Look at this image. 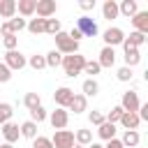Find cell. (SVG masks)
I'll use <instances>...</instances> for the list:
<instances>
[{"label": "cell", "mask_w": 148, "mask_h": 148, "mask_svg": "<svg viewBox=\"0 0 148 148\" xmlns=\"http://www.w3.org/2000/svg\"><path fill=\"white\" fill-rule=\"evenodd\" d=\"M130 21H132V25H134V30H136V32L148 35V12H136Z\"/></svg>", "instance_id": "cell-14"}, {"label": "cell", "mask_w": 148, "mask_h": 148, "mask_svg": "<svg viewBox=\"0 0 148 148\" xmlns=\"http://www.w3.org/2000/svg\"><path fill=\"white\" fill-rule=\"evenodd\" d=\"M116 76H118V81H123V83H125V81H132V69H130V67H120V69L116 72Z\"/></svg>", "instance_id": "cell-40"}, {"label": "cell", "mask_w": 148, "mask_h": 148, "mask_svg": "<svg viewBox=\"0 0 148 148\" xmlns=\"http://www.w3.org/2000/svg\"><path fill=\"white\" fill-rule=\"evenodd\" d=\"M44 32H49V35H58V32H60V18H46Z\"/></svg>", "instance_id": "cell-36"}, {"label": "cell", "mask_w": 148, "mask_h": 148, "mask_svg": "<svg viewBox=\"0 0 148 148\" xmlns=\"http://www.w3.org/2000/svg\"><path fill=\"white\" fill-rule=\"evenodd\" d=\"M44 60H46V67H58V65L62 62V56L53 49V51H49V53L44 56Z\"/></svg>", "instance_id": "cell-31"}, {"label": "cell", "mask_w": 148, "mask_h": 148, "mask_svg": "<svg viewBox=\"0 0 148 148\" xmlns=\"http://www.w3.org/2000/svg\"><path fill=\"white\" fill-rule=\"evenodd\" d=\"M67 35H69V39H74V42H79V39H81V37H83V35H81V32H79V30H76V28H72V30H69V32H67Z\"/></svg>", "instance_id": "cell-44"}, {"label": "cell", "mask_w": 148, "mask_h": 148, "mask_svg": "<svg viewBox=\"0 0 148 148\" xmlns=\"http://www.w3.org/2000/svg\"><path fill=\"white\" fill-rule=\"evenodd\" d=\"M102 39H104V44H106V46H111V49H113V46L123 44V39H125V32H123L120 28H109V30L104 32V37H102Z\"/></svg>", "instance_id": "cell-12"}, {"label": "cell", "mask_w": 148, "mask_h": 148, "mask_svg": "<svg viewBox=\"0 0 148 148\" xmlns=\"http://www.w3.org/2000/svg\"><path fill=\"white\" fill-rule=\"evenodd\" d=\"M35 7H37V0H18L16 2V12L21 16H32L35 14Z\"/></svg>", "instance_id": "cell-19"}, {"label": "cell", "mask_w": 148, "mask_h": 148, "mask_svg": "<svg viewBox=\"0 0 148 148\" xmlns=\"http://www.w3.org/2000/svg\"><path fill=\"white\" fill-rule=\"evenodd\" d=\"M12 72H16V69H23L28 62H25V56L21 53V51H7L5 53V60H2Z\"/></svg>", "instance_id": "cell-5"}, {"label": "cell", "mask_w": 148, "mask_h": 148, "mask_svg": "<svg viewBox=\"0 0 148 148\" xmlns=\"http://www.w3.org/2000/svg\"><path fill=\"white\" fill-rule=\"evenodd\" d=\"M72 148H83V146H79V143H74V146H72Z\"/></svg>", "instance_id": "cell-47"}, {"label": "cell", "mask_w": 148, "mask_h": 148, "mask_svg": "<svg viewBox=\"0 0 148 148\" xmlns=\"http://www.w3.org/2000/svg\"><path fill=\"white\" fill-rule=\"evenodd\" d=\"M0 148H14L12 143H0Z\"/></svg>", "instance_id": "cell-45"}, {"label": "cell", "mask_w": 148, "mask_h": 148, "mask_svg": "<svg viewBox=\"0 0 148 148\" xmlns=\"http://www.w3.org/2000/svg\"><path fill=\"white\" fill-rule=\"evenodd\" d=\"M136 12H139V5H136V0H123V2L118 5V14H123L125 18H132Z\"/></svg>", "instance_id": "cell-15"}, {"label": "cell", "mask_w": 148, "mask_h": 148, "mask_svg": "<svg viewBox=\"0 0 148 148\" xmlns=\"http://www.w3.org/2000/svg\"><path fill=\"white\" fill-rule=\"evenodd\" d=\"M81 90H83V97H86V99H88V97H95V95L99 92V83H97L95 79H86L83 86H81Z\"/></svg>", "instance_id": "cell-22"}, {"label": "cell", "mask_w": 148, "mask_h": 148, "mask_svg": "<svg viewBox=\"0 0 148 148\" xmlns=\"http://www.w3.org/2000/svg\"><path fill=\"white\" fill-rule=\"evenodd\" d=\"M0 39H2V35H0Z\"/></svg>", "instance_id": "cell-49"}, {"label": "cell", "mask_w": 148, "mask_h": 148, "mask_svg": "<svg viewBox=\"0 0 148 148\" xmlns=\"http://www.w3.org/2000/svg\"><path fill=\"white\" fill-rule=\"evenodd\" d=\"M72 97H74V90L67 88V86H60V88L53 92V102L58 104V109H67L69 102H72Z\"/></svg>", "instance_id": "cell-10"}, {"label": "cell", "mask_w": 148, "mask_h": 148, "mask_svg": "<svg viewBox=\"0 0 148 148\" xmlns=\"http://www.w3.org/2000/svg\"><path fill=\"white\" fill-rule=\"evenodd\" d=\"M74 143L88 148V146L92 143V132H90V130H76V134H74Z\"/></svg>", "instance_id": "cell-24"}, {"label": "cell", "mask_w": 148, "mask_h": 148, "mask_svg": "<svg viewBox=\"0 0 148 148\" xmlns=\"http://www.w3.org/2000/svg\"><path fill=\"white\" fill-rule=\"evenodd\" d=\"M97 65L104 69H111L113 65H116V49H111V46H104L102 51H99V60H97Z\"/></svg>", "instance_id": "cell-13"}, {"label": "cell", "mask_w": 148, "mask_h": 148, "mask_svg": "<svg viewBox=\"0 0 148 148\" xmlns=\"http://www.w3.org/2000/svg\"><path fill=\"white\" fill-rule=\"evenodd\" d=\"M0 143H2V136H0Z\"/></svg>", "instance_id": "cell-48"}, {"label": "cell", "mask_w": 148, "mask_h": 148, "mask_svg": "<svg viewBox=\"0 0 148 148\" xmlns=\"http://www.w3.org/2000/svg\"><path fill=\"white\" fill-rule=\"evenodd\" d=\"M99 72H102V67L97 65V60H86V65H83V74H90V79H95Z\"/></svg>", "instance_id": "cell-32"}, {"label": "cell", "mask_w": 148, "mask_h": 148, "mask_svg": "<svg viewBox=\"0 0 148 148\" xmlns=\"http://www.w3.org/2000/svg\"><path fill=\"white\" fill-rule=\"evenodd\" d=\"M0 136H2V143H16L18 141V136H21V132H18V125L16 123H5L2 127H0Z\"/></svg>", "instance_id": "cell-7"}, {"label": "cell", "mask_w": 148, "mask_h": 148, "mask_svg": "<svg viewBox=\"0 0 148 148\" xmlns=\"http://www.w3.org/2000/svg\"><path fill=\"white\" fill-rule=\"evenodd\" d=\"M88 148H102V146H99V143H95V141H92V143H90V146H88Z\"/></svg>", "instance_id": "cell-46"}, {"label": "cell", "mask_w": 148, "mask_h": 148, "mask_svg": "<svg viewBox=\"0 0 148 148\" xmlns=\"http://www.w3.org/2000/svg\"><path fill=\"white\" fill-rule=\"evenodd\" d=\"M118 123H120V125H123L125 130H136V127L141 125L139 116H136V113H127V111H125V113L120 116V120H118Z\"/></svg>", "instance_id": "cell-20"}, {"label": "cell", "mask_w": 148, "mask_h": 148, "mask_svg": "<svg viewBox=\"0 0 148 148\" xmlns=\"http://www.w3.org/2000/svg\"><path fill=\"white\" fill-rule=\"evenodd\" d=\"M62 69H65V76L74 79L83 72V65H86V58L81 53H72V56H62Z\"/></svg>", "instance_id": "cell-1"}, {"label": "cell", "mask_w": 148, "mask_h": 148, "mask_svg": "<svg viewBox=\"0 0 148 148\" xmlns=\"http://www.w3.org/2000/svg\"><path fill=\"white\" fill-rule=\"evenodd\" d=\"M18 132H21V136H25V139H35L37 136V123H32V120H25V123H21V127H18Z\"/></svg>", "instance_id": "cell-23"}, {"label": "cell", "mask_w": 148, "mask_h": 148, "mask_svg": "<svg viewBox=\"0 0 148 148\" xmlns=\"http://www.w3.org/2000/svg\"><path fill=\"white\" fill-rule=\"evenodd\" d=\"M88 120H90V125L99 127V125L104 123V113H102V111H90V113H88Z\"/></svg>", "instance_id": "cell-39"}, {"label": "cell", "mask_w": 148, "mask_h": 148, "mask_svg": "<svg viewBox=\"0 0 148 148\" xmlns=\"http://www.w3.org/2000/svg\"><path fill=\"white\" fill-rule=\"evenodd\" d=\"M53 39H56V51L60 53V56H72V53H79V42H74V39H69V35L67 32H58V35H53Z\"/></svg>", "instance_id": "cell-2"}, {"label": "cell", "mask_w": 148, "mask_h": 148, "mask_svg": "<svg viewBox=\"0 0 148 148\" xmlns=\"http://www.w3.org/2000/svg\"><path fill=\"white\" fill-rule=\"evenodd\" d=\"M97 136L102 139V141H111V139H116V125H111V123H102L99 127H97Z\"/></svg>", "instance_id": "cell-17"}, {"label": "cell", "mask_w": 148, "mask_h": 148, "mask_svg": "<svg viewBox=\"0 0 148 148\" xmlns=\"http://www.w3.org/2000/svg\"><path fill=\"white\" fill-rule=\"evenodd\" d=\"M56 9H58V5H56V0H37V7H35V14H37L39 18H51V16L56 14Z\"/></svg>", "instance_id": "cell-11"}, {"label": "cell", "mask_w": 148, "mask_h": 148, "mask_svg": "<svg viewBox=\"0 0 148 148\" xmlns=\"http://www.w3.org/2000/svg\"><path fill=\"white\" fill-rule=\"evenodd\" d=\"M0 16L14 18L16 16V0H0Z\"/></svg>", "instance_id": "cell-21"}, {"label": "cell", "mask_w": 148, "mask_h": 148, "mask_svg": "<svg viewBox=\"0 0 148 148\" xmlns=\"http://www.w3.org/2000/svg\"><path fill=\"white\" fill-rule=\"evenodd\" d=\"M139 141H141V136H139L136 130H125V134H123V139H120V143H123L125 148H136Z\"/></svg>", "instance_id": "cell-18"}, {"label": "cell", "mask_w": 148, "mask_h": 148, "mask_svg": "<svg viewBox=\"0 0 148 148\" xmlns=\"http://www.w3.org/2000/svg\"><path fill=\"white\" fill-rule=\"evenodd\" d=\"M86 109H88V99H86L83 95H76V92H74V97H72V102H69L67 111H74V113H83Z\"/></svg>", "instance_id": "cell-16"}, {"label": "cell", "mask_w": 148, "mask_h": 148, "mask_svg": "<svg viewBox=\"0 0 148 148\" xmlns=\"http://www.w3.org/2000/svg\"><path fill=\"white\" fill-rule=\"evenodd\" d=\"M79 7H81L83 12H90V9H95V0H81Z\"/></svg>", "instance_id": "cell-42"}, {"label": "cell", "mask_w": 148, "mask_h": 148, "mask_svg": "<svg viewBox=\"0 0 148 148\" xmlns=\"http://www.w3.org/2000/svg\"><path fill=\"white\" fill-rule=\"evenodd\" d=\"M83 37H95L97 32H99V28H97V23L90 18V16H79L76 18V25H74Z\"/></svg>", "instance_id": "cell-3"}, {"label": "cell", "mask_w": 148, "mask_h": 148, "mask_svg": "<svg viewBox=\"0 0 148 148\" xmlns=\"http://www.w3.org/2000/svg\"><path fill=\"white\" fill-rule=\"evenodd\" d=\"M44 25H46V18H30L28 23H25V28H28V32L30 35H39V32H44Z\"/></svg>", "instance_id": "cell-26"}, {"label": "cell", "mask_w": 148, "mask_h": 148, "mask_svg": "<svg viewBox=\"0 0 148 148\" xmlns=\"http://www.w3.org/2000/svg\"><path fill=\"white\" fill-rule=\"evenodd\" d=\"M9 79H12V69L5 62H0V83H7Z\"/></svg>", "instance_id": "cell-41"}, {"label": "cell", "mask_w": 148, "mask_h": 148, "mask_svg": "<svg viewBox=\"0 0 148 148\" xmlns=\"http://www.w3.org/2000/svg\"><path fill=\"white\" fill-rule=\"evenodd\" d=\"M46 118H49V113H46V109H44L42 104H39V106H35V109H30V120H32V123H37V125H39V123H44Z\"/></svg>", "instance_id": "cell-27"}, {"label": "cell", "mask_w": 148, "mask_h": 148, "mask_svg": "<svg viewBox=\"0 0 148 148\" xmlns=\"http://www.w3.org/2000/svg\"><path fill=\"white\" fill-rule=\"evenodd\" d=\"M12 113H14V109H12V104H7V102H0V127H2L5 123H9V118H12Z\"/></svg>", "instance_id": "cell-30"}, {"label": "cell", "mask_w": 148, "mask_h": 148, "mask_svg": "<svg viewBox=\"0 0 148 148\" xmlns=\"http://www.w3.org/2000/svg\"><path fill=\"white\" fill-rule=\"evenodd\" d=\"M49 123H51L53 130H65L67 123H69V111H67V109H56V111H51Z\"/></svg>", "instance_id": "cell-9"}, {"label": "cell", "mask_w": 148, "mask_h": 148, "mask_svg": "<svg viewBox=\"0 0 148 148\" xmlns=\"http://www.w3.org/2000/svg\"><path fill=\"white\" fill-rule=\"evenodd\" d=\"M53 148H72L74 146V132L69 130H56V134L51 136Z\"/></svg>", "instance_id": "cell-4"}, {"label": "cell", "mask_w": 148, "mask_h": 148, "mask_svg": "<svg viewBox=\"0 0 148 148\" xmlns=\"http://www.w3.org/2000/svg\"><path fill=\"white\" fill-rule=\"evenodd\" d=\"M125 39H127L132 46H136V49L146 44V35H143V32H136V30H134V32H130V37H125Z\"/></svg>", "instance_id": "cell-33"}, {"label": "cell", "mask_w": 148, "mask_h": 148, "mask_svg": "<svg viewBox=\"0 0 148 148\" xmlns=\"http://www.w3.org/2000/svg\"><path fill=\"white\" fill-rule=\"evenodd\" d=\"M102 16L109 18V21L116 18V16H118V2H116V0H106V2L102 5Z\"/></svg>", "instance_id": "cell-25"}, {"label": "cell", "mask_w": 148, "mask_h": 148, "mask_svg": "<svg viewBox=\"0 0 148 148\" xmlns=\"http://www.w3.org/2000/svg\"><path fill=\"white\" fill-rule=\"evenodd\" d=\"M7 25H9L12 35H18L21 30H25V18H18V16H14V18H9V21H7Z\"/></svg>", "instance_id": "cell-28"}, {"label": "cell", "mask_w": 148, "mask_h": 148, "mask_svg": "<svg viewBox=\"0 0 148 148\" xmlns=\"http://www.w3.org/2000/svg\"><path fill=\"white\" fill-rule=\"evenodd\" d=\"M23 104H25V109H35V106H39V104H42V97H39V92H25V97H23Z\"/></svg>", "instance_id": "cell-29"}, {"label": "cell", "mask_w": 148, "mask_h": 148, "mask_svg": "<svg viewBox=\"0 0 148 148\" xmlns=\"http://www.w3.org/2000/svg\"><path fill=\"white\" fill-rule=\"evenodd\" d=\"M123 113H125V111H123V109H120V104H118V106H113V109L104 116V120H106V123H111V125H116V123L120 120V116H123Z\"/></svg>", "instance_id": "cell-35"}, {"label": "cell", "mask_w": 148, "mask_h": 148, "mask_svg": "<svg viewBox=\"0 0 148 148\" xmlns=\"http://www.w3.org/2000/svg\"><path fill=\"white\" fill-rule=\"evenodd\" d=\"M123 51H125V67H134V65H139L141 62V53H139V49L136 46H132L127 39H123Z\"/></svg>", "instance_id": "cell-8"}, {"label": "cell", "mask_w": 148, "mask_h": 148, "mask_svg": "<svg viewBox=\"0 0 148 148\" xmlns=\"http://www.w3.org/2000/svg\"><path fill=\"white\" fill-rule=\"evenodd\" d=\"M139 106H141V102H139V95H136L134 90L123 92V97H120V109H123V111H127V113H136Z\"/></svg>", "instance_id": "cell-6"}, {"label": "cell", "mask_w": 148, "mask_h": 148, "mask_svg": "<svg viewBox=\"0 0 148 148\" xmlns=\"http://www.w3.org/2000/svg\"><path fill=\"white\" fill-rule=\"evenodd\" d=\"M102 148H125V146L120 143V139H111V141H106V146H102Z\"/></svg>", "instance_id": "cell-43"}, {"label": "cell", "mask_w": 148, "mask_h": 148, "mask_svg": "<svg viewBox=\"0 0 148 148\" xmlns=\"http://www.w3.org/2000/svg\"><path fill=\"white\" fill-rule=\"evenodd\" d=\"M32 148H53V143H51V139L49 136H35L32 139Z\"/></svg>", "instance_id": "cell-37"}, {"label": "cell", "mask_w": 148, "mask_h": 148, "mask_svg": "<svg viewBox=\"0 0 148 148\" xmlns=\"http://www.w3.org/2000/svg\"><path fill=\"white\" fill-rule=\"evenodd\" d=\"M25 62H28V65H30L32 69H37V72L46 67V60H44V56H37V53H35V56H30V58H28Z\"/></svg>", "instance_id": "cell-34"}, {"label": "cell", "mask_w": 148, "mask_h": 148, "mask_svg": "<svg viewBox=\"0 0 148 148\" xmlns=\"http://www.w3.org/2000/svg\"><path fill=\"white\" fill-rule=\"evenodd\" d=\"M2 44H5V49H7V51H16L18 37H16V35H5V37H2Z\"/></svg>", "instance_id": "cell-38"}]
</instances>
